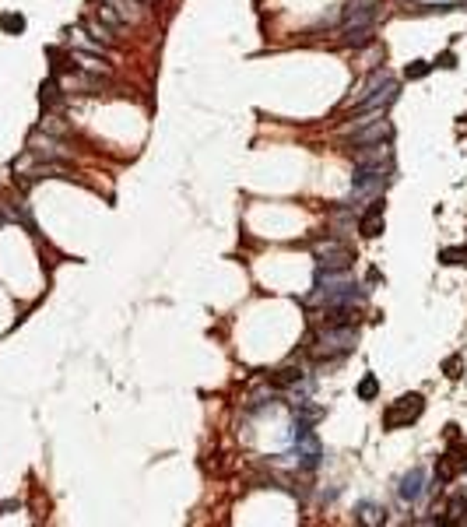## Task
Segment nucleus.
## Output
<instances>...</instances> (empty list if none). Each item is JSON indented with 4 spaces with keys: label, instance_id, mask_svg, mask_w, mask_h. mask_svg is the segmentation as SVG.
I'll return each instance as SVG.
<instances>
[{
    "label": "nucleus",
    "instance_id": "obj_17",
    "mask_svg": "<svg viewBox=\"0 0 467 527\" xmlns=\"http://www.w3.org/2000/svg\"><path fill=\"white\" fill-rule=\"evenodd\" d=\"M429 71H432L429 60H415V64H408V78H425Z\"/></svg>",
    "mask_w": 467,
    "mask_h": 527
},
{
    "label": "nucleus",
    "instance_id": "obj_13",
    "mask_svg": "<svg viewBox=\"0 0 467 527\" xmlns=\"http://www.w3.org/2000/svg\"><path fill=\"white\" fill-rule=\"evenodd\" d=\"M0 28L11 32V35H21V32H25V18H21V14H4V18H0Z\"/></svg>",
    "mask_w": 467,
    "mask_h": 527
},
{
    "label": "nucleus",
    "instance_id": "obj_15",
    "mask_svg": "<svg viewBox=\"0 0 467 527\" xmlns=\"http://www.w3.org/2000/svg\"><path fill=\"white\" fill-rule=\"evenodd\" d=\"M464 510H467V499H454V503H450V517H446L443 524H461V521H464Z\"/></svg>",
    "mask_w": 467,
    "mask_h": 527
},
{
    "label": "nucleus",
    "instance_id": "obj_2",
    "mask_svg": "<svg viewBox=\"0 0 467 527\" xmlns=\"http://www.w3.org/2000/svg\"><path fill=\"white\" fill-rule=\"evenodd\" d=\"M355 341H359V330L355 327H327L320 337H316V344L309 348L313 352V359H341V355H348L352 348H355Z\"/></svg>",
    "mask_w": 467,
    "mask_h": 527
},
{
    "label": "nucleus",
    "instance_id": "obj_3",
    "mask_svg": "<svg viewBox=\"0 0 467 527\" xmlns=\"http://www.w3.org/2000/svg\"><path fill=\"white\" fill-rule=\"evenodd\" d=\"M373 18H376V0H348L345 4V21H341L345 39L348 42L366 39L369 28H373Z\"/></svg>",
    "mask_w": 467,
    "mask_h": 527
},
{
    "label": "nucleus",
    "instance_id": "obj_18",
    "mask_svg": "<svg viewBox=\"0 0 467 527\" xmlns=\"http://www.w3.org/2000/svg\"><path fill=\"white\" fill-rule=\"evenodd\" d=\"M60 99V92H57V81H46L42 85V105H53Z\"/></svg>",
    "mask_w": 467,
    "mask_h": 527
},
{
    "label": "nucleus",
    "instance_id": "obj_4",
    "mask_svg": "<svg viewBox=\"0 0 467 527\" xmlns=\"http://www.w3.org/2000/svg\"><path fill=\"white\" fill-rule=\"evenodd\" d=\"M422 412H425V398H422V394H400V398L383 412V425H386V429H404V425L422 419Z\"/></svg>",
    "mask_w": 467,
    "mask_h": 527
},
{
    "label": "nucleus",
    "instance_id": "obj_12",
    "mask_svg": "<svg viewBox=\"0 0 467 527\" xmlns=\"http://www.w3.org/2000/svg\"><path fill=\"white\" fill-rule=\"evenodd\" d=\"M359 521H362V524H386V514H383L379 506H373V503H366V506L359 510Z\"/></svg>",
    "mask_w": 467,
    "mask_h": 527
},
{
    "label": "nucleus",
    "instance_id": "obj_14",
    "mask_svg": "<svg viewBox=\"0 0 467 527\" xmlns=\"http://www.w3.org/2000/svg\"><path fill=\"white\" fill-rule=\"evenodd\" d=\"M376 394H379V380H376L373 373L362 376V383H359V398H362V401H373Z\"/></svg>",
    "mask_w": 467,
    "mask_h": 527
},
{
    "label": "nucleus",
    "instance_id": "obj_19",
    "mask_svg": "<svg viewBox=\"0 0 467 527\" xmlns=\"http://www.w3.org/2000/svg\"><path fill=\"white\" fill-rule=\"evenodd\" d=\"M446 376H454V380L461 376V359H450V362H446Z\"/></svg>",
    "mask_w": 467,
    "mask_h": 527
},
{
    "label": "nucleus",
    "instance_id": "obj_5",
    "mask_svg": "<svg viewBox=\"0 0 467 527\" xmlns=\"http://www.w3.org/2000/svg\"><path fill=\"white\" fill-rule=\"evenodd\" d=\"M313 257H316V267H320V271H348L352 260H355L352 250H348V243H341V239H323V243H316Z\"/></svg>",
    "mask_w": 467,
    "mask_h": 527
},
{
    "label": "nucleus",
    "instance_id": "obj_10",
    "mask_svg": "<svg viewBox=\"0 0 467 527\" xmlns=\"http://www.w3.org/2000/svg\"><path fill=\"white\" fill-rule=\"evenodd\" d=\"M390 134H393V130H390V123H386V120H376L373 127L355 130V134H352V141H355L359 148H362V144H383V141H390Z\"/></svg>",
    "mask_w": 467,
    "mask_h": 527
},
{
    "label": "nucleus",
    "instance_id": "obj_9",
    "mask_svg": "<svg viewBox=\"0 0 467 527\" xmlns=\"http://www.w3.org/2000/svg\"><path fill=\"white\" fill-rule=\"evenodd\" d=\"M383 201H373L369 208L362 211V218H359V232L366 236V239H376L379 232H383Z\"/></svg>",
    "mask_w": 467,
    "mask_h": 527
},
{
    "label": "nucleus",
    "instance_id": "obj_7",
    "mask_svg": "<svg viewBox=\"0 0 467 527\" xmlns=\"http://www.w3.org/2000/svg\"><path fill=\"white\" fill-rule=\"evenodd\" d=\"M422 492H425V471H422V468H415V471H408V475L400 478L397 496H400L404 503H415V499H422Z\"/></svg>",
    "mask_w": 467,
    "mask_h": 527
},
{
    "label": "nucleus",
    "instance_id": "obj_20",
    "mask_svg": "<svg viewBox=\"0 0 467 527\" xmlns=\"http://www.w3.org/2000/svg\"><path fill=\"white\" fill-rule=\"evenodd\" d=\"M439 67H457V64H454V53H443V57H439Z\"/></svg>",
    "mask_w": 467,
    "mask_h": 527
},
{
    "label": "nucleus",
    "instance_id": "obj_1",
    "mask_svg": "<svg viewBox=\"0 0 467 527\" xmlns=\"http://www.w3.org/2000/svg\"><path fill=\"white\" fill-rule=\"evenodd\" d=\"M397 99V81L390 78V71H376L373 78L362 85V92L348 103V109L355 112H369V109H383Z\"/></svg>",
    "mask_w": 467,
    "mask_h": 527
},
{
    "label": "nucleus",
    "instance_id": "obj_16",
    "mask_svg": "<svg viewBox=\"0 0 467 527\" xmlns=\"http://www.w3.org/2000/svg\"><path fill=\"white\" fill-rule=\"evenodd\" d=\"M439 260L443 264H467V250H443Z\"/></svg>",
    "mask_w": 467,
    "mask_h": 527
},
{
    "label": "nucleus",
    "instance_id": "obj_8",
    "mask_svg": "<svg viewBox=\"0 0 467 527\" xmlns=\"http://www.w3.org/2000/svg\"><path fill=\"white\" fill-rule=\"evenodd\" d=\"M461 471H467V450L446 453V457H439V464H436V478H439V482H454Z\"/></svg>",
    "mask_w": 467,
    "mask_h": 527
},
{
    "label": "nucleus",
    "instance_id": "obj_11",
    "mask_svg": "<svg viewBox=\"0 0 467 527\" xmlns=\"http://www.w3.org/2000/svg\"><path fill=\"white\" fill-rule=\"evenodd\" d=\"M299 380H302V369H295V366H284V369L275 373V387H292Z\"/></svg>",
    "mask_w": 467,
    "mask_h": 527
},
{
    "label": "nucleus",
    "instance_id": "obj_6",
    "mask_svg": "<svg viewBox=\"0 0 467 527\" xmlns=\"http://www.w3.org/2000/svg\"><path fill=\"white\" fill-rule=\"evenodd\" d=\"M295 453H299V464L302 468H320V457H323V450H320V439H316V432L309 429V425H299L295 422Z\"/></svg>",
    "mask_w": 467,
    "mask_h": 527
}]
</instances>
